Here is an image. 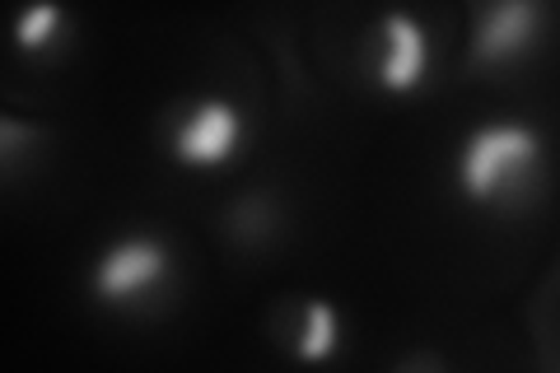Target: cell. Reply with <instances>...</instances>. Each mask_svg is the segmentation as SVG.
Here are the masks:
<instances>
[{
    "label": "cell",
    "instance_id": "6da1fadb",
    "mask_svg": "<svg viewBox=\"0 0 560 373\" xmlns=\"http://www.w3.org/2000/svg\"><path fill=\"white\" fill-rule=\"evenodd\" d=\"M537 164H541V136L533 127H523V121H490V127H477L458 154L463 197L477 206L510 201L514 191L533 183Z\"/></svg>",
    "mask_w": 560,
    "mask_h": 373
},
{
    "label": "cell",
    "instance_id": "7a4b0ae2",
    "mask_svg": "<svg viewBox=\"0 0 560 373\" xmlns=\"http://www.w3.org/2000/svg\"><path fill=\"white\" fill-rule=\"evenodd\" d=\"M168 276V247L160 238H121L94 266V294L103 304H131Z\"/></svg>",
    "mask_w": 560,
    "mask_h": 373
},
{
    "label": "cell",
    "instance_id": "3957f363",
    "mask_svg": "<svg viewBox=\"0 0 560 373\" xmlns=\"http://www.w3.org/2000/svg\"><path fill=\"white\" fill-rule=\"evenodd\" d=\"M541 20L547 10L537 0H500V5L477 10V24H471V61L500 66L523 57L537 38H541Z\"/></svg>",
    "mask_w": 560,
    "mask_h": 373
},
{
    "label": "cell",
    "instance_id": "277c9868",
    "mask_svg": "<svg viewBox=\"0 0 560 373\" xmlns=\"http://www.w3.org/2000/svg\"><path fill=\"white\" fill-rule=\"evenodd\" d=\"M243 140V117L234 103L224 98H206L201 108H191L187 121L173 131V154L191 168H210V164H224Z\"/></svg>",
    "mask_w": 560,
    "mask_h": 373
},
{
    "label": "cell",
    "instance_id": "5b68a950",
    "mask_svg": "<svg viewBox=\"0 0 560 373\" xmlns=\"http://www.w3.org/2000/svg\"><path fill=\"white\" fill-rule=\"evenodd\" d=\"M430 66V38L411 14L388 10L383 14V57H378V84L393 89V94H407L425 80Z\"/></svg>",
    "mask_w": 560,
    "mask_h": 373
},
{
    "label": "cell",
    "instance_id": "8992f818",
    "mask_svg": "<svg viewBox=\"0 0 560 373\" xmlns=\"http://www.w3.org/2000/svg\"><path fill=\"white\" fill-rule=\"evenodd\" d=\"M337 341H341V317H337V308H331L327 299H308L304 331H300V341H294V354H300L304 364H318V360H327V354L337 350Z\"/></svg>",
    "mask_w": 560,
    "mask_h": 373
},
{
    "label": "cell",
    "instance_id": "52a82bcc",
    "mask_svg": "<svg viewBox=\"0 0 560 373\" xmlns=\"http://www.w3.org/2000/svg\"><path fill=\"white\" fill-rule=\"evenodd\" d=\"M61 5H33L20 14V28H14V43H20L24 51H43L51 47V38L61 33Z\"/></svg>",
    "mask_w": 560,
    "mask_h": 373
}]
</instances>
